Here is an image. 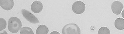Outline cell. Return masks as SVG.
Returning <instances> with one entry per match:
<instances>
[{
  "label": "cell",
  "instance_id": "5bb4252c",
  "mask_svg": "<svg viewBox=\"0 0 124 34\" xmlns=\"http://www.w3.org/2000/svg\"><path fill=\"white\" fill-rule=\"evenodd\" d=\"M54 33H57V34H60V33H58V32H55V31H54V32H52L50 34H54Z\"/></svg>",
  "mask_w": 124,
  "mask_h": 34
},
{
  "label": "cell",
  "instance_id": "4fadbf2b",
  "mask_svg": "<svg viewBox=\"0 0 124 34\" xmlns=\"http://www.w3.org/2000/svg\"><path fill=\"white\" fill-rule=\"evenodd\" d=\"M122 16L123 18L124 19V9L123 10V11L122 12Z\"/></svg>",
  "mask_w": 124,
  "mask_h": 34
},
{
  "label": "cell",
  "instance_id": "3957f363",
  "mask_svg": "<svg viewBox=\"0 0 124 34\" xmlns=\"http://www.w3.org/2000/svg\"><path fill=\"white\" fill-rule=\"evenodd\" d=\"M86 6L82 1H76L72 5V9L73 12L77 14H81L85 11Z\"/></svg>",
  "mask_w": 124,
  "mask_h": 34
},
{
  "label": "cell",
  "instance_id": "6da1fadb",
  "mask_svg": "<svg viewBox=\"0 0 124 34\" xmlns=\"http://www.w3.org/2000/svg\"><path fill=\"white\" fill-rule=\"evenodd\" d=\"M22 24L19 19L17 17H12L8 20V29L12 33H16L21 30Z\"/></svg>",
  "mask_w": 124,
  "mask_h": 34
},
{
  "label": "cell",
  "instance_id": "8fae6325",
  "mask_svg": "<svg viewBox=\"0 0 124 34\" xmlns=\"http://www.w3.org/2000/svg\"><path fill=\"white\" fill-rule=\"evenodd\" d=\"M99 34H110V31L109 28L106 27H103L99 28L98 31Z\"/></svg>",
  "mask_w": 124,
  "mask_h": 34
},
{
  "label": "cell",
  "instance_id": "7a4b0ae2",
  "mask_svg": "<svg viewBox=\"0 0 124 34\" xmlns=\"http://www.w3.org/2000/svg\"><path fill=\"white\" fill-rule=\"evenodd\" d=\"M63 34H80L81 30L78 25L74 23L67 24L62 30Z\"/></svg>",
  "mask_w": 124,
  "mask_h": 34
},
{
  "label": "cell",
  "instance_id": "5b68a950",
  "mask_svg": "<svg viewBox=\"0 0 124 34\" xmlns=\"http://www.w3.org/2000/svg\"><path fill=\"white\" fill-rule=\"evenodd\" d=\"M124 6L123 4L119 1H114L111 5V10L116 15L121 14Z\"/></svg>",
  "mask_w": 124,
  "mask_h": 34
},
{
  "label": "cell",
  "instance_id": "277c9868",
  "mask_svg": "<svg viewBox=\"0 0 124 34\" xmlns=\"http://www.w3.org/2000/svg\"><path fill=\"white\" fill-rule=\"evenodd\" d=\"M21 12L23 16L30 22L33 24L39 23V21L37 18L28 10L25 9H22Z\"/></svg>",
  "mask_w": 124,
  "mask_h": 34
},
{
  "label": "cell",
  "instance_id": "7c38bea8",
  "mask_svg": "<svg viewBox=\"0 0 124 34\" xmlns=\"http://www.w3.org/2000/svg\"><path fill=\"white\" fill-rule=\"evenodd\" d=\"M7 22L3 18H0V31H2L6 28Z\"/></svg>",
  "mask_w": 124,
  "mask_h": 34
},
{
  "label": "cell",
  "instance_id": "9c48e42d",
  "mask_svg": "<svg viewBox=\"0 0 124 34\" xmlns=\"http://www.w3.org/2000/svg\"><path fill=\"white\" fill-rule=\"evenodd\" d=\"M49 32L48 27L46 25H41L38 27L36 31V34H47Z\"/></svg>",
  "mask_w": 124,
  "mask_h": 34
},
{
  "label": "cell",
  "instance_id": "8992f818",
  "mask_svg": "<svg viewBox=\"0 0 124 34\" xmlns=\"http://www.w3.org/2000/svg\"><path fill=\"white\" fill-rule=\"evenodd\" d=\"M0 5L1 8L6 10H11L14 6L13 0H0Z\"/></svg>",
  "mask_w": 124,
  "mask_h": 34
},
{
  "label": "cell",
  "instance_id": "ba28073f",
  "mask_svg": "<svg viewBox=\"0 0 124 34\" xmlns=\"http://www.w3.org/2000/svg\"><path fill=\"white\" fill-rule=\"evenodd\" d=\"M115 26L117 29L123 30L124 29V19L122 18H118L115 20Z\"/></svg>",
  "mask_w": 124,
  "mask_h": 34
},
{
  "label": "cell",
  "instance_id": "52a82bcc",
  "mask_svg": "<svg viewBox=\"0 0 124 34\" xmlns=\"http://www.w3.org/2000/svg\"><path fill=\"white\" fill-rule=\"evenodd\" d=\"M43 8V4L40 1H35L31 5V9L33 12L38 14L42 11Z\"/></svg>",
  "mask_w": 124,
  "mask_h": 34
},
{
  "label": "cell",
  "instance_id": "30bf717a",
  "mask_svg": "<svg viewBox=\"0 0 124 34\" xmlns=\"http://www.w3.org/2000/svg\"><path fill=\"white\" fill-rule=\"evenodd\" d=\"M20 34H34V32L30 27H23L20 30Z\"/></svg>",
  "mask_w": 124,
  "mask_h": 34
}]
</instances>
